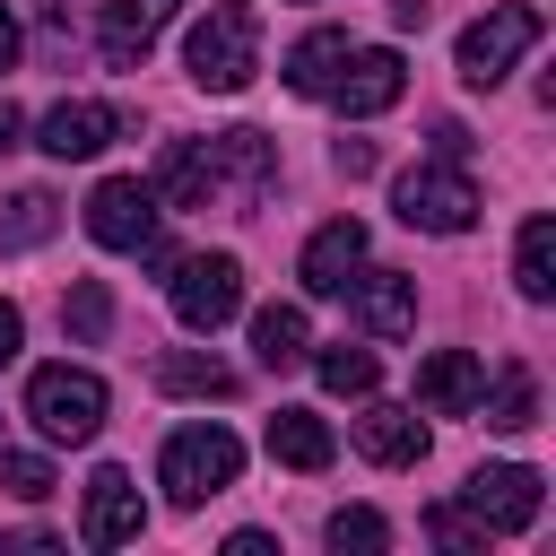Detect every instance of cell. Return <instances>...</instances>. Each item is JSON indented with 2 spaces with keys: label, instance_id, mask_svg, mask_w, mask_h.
<instances>
[{
  "label": "cell",
  "instance_id": "obj_1",
  "mask_svg": "<svg viewBox=\"0 0 556 556\" xmlns=\"http://www.w3.org/2000/svg\"><path fill=\"white\" fill-rule=\"evenodd\" d=\"M182 61H191V87H208V96L252 87V70H261V17L243 0H208V17L191 26Z\"/></svg>",
  "mask_w": 556,
  "mask_h": 556
},
{
  "label": "cell",
  "instance_id": "obj_2",
  "mask_svg": "<svg viewBox=\"0 0 556 556\" xmlns=\"http://www.w3.org/2000/svg\"><path fill=\"white\" fill-rule=\"evenodd\" d=\"M243 478V443L226 434V426H174L165 434V452H156V486L191 513V504H208V495H226Z\"/></svg>",
  "mask_w": 556,
  "mask_h": 556
},
{
  "label": "cell",
  "instance_id": "obj_3",
  "mask_svg": "<svg viewBox=\"0 0 556 556\" xmlns=\"http://www.w3.org/2000/svg\"><path fill=\"white\" fill-rule=\"evenodd\" d=\"M391 208L417 235H469L478 226V182L460 174V156H426V165H408L391 182Z\"/></svg>",
  "mask_w": 556,
  "mask_h": 556
},
{
  "label": "cell",
  "instance_id": "obj_4",
  "mask_svg": "<svg viewBox=\"0 0 556 556\" xmlns=\"http://www.w3.org/2000/svg\"><path fill=\"white\" fill-rule=\"evenodd\" d=\"M26 417L43 443H96L104 426V382L87 365H35L26 374Z\"/></svg>",
  "mask_w": 556,
  "mask_h": 556
},
{
  "label": "cell",
  "instance_id": "obj_5",
  "mask_svg": "<svg viewBox=\"0 0 556 556\" xmlns=\"http://www.w3.org/2000/svg\"><path fill=\"white\" fill-rule=\"evenodd\" d=\"M539 35H547V17H539L530 0H495V9L460 35V78H469V87H504L513 61H521Z\"/></svg>",
  "mask_w": 556,
  "mask_h": 556
},
{
  "label": "cell",
  "instance_id": "obj_6",
  "mask_svg": "<svg viewBox=\"0 0 556 556\" xmlns=\"http://www.w3.org/2000/svg\"><path fill=\"white\" fill-rule=\"evenodd\" d=\"M165 269H174L165 295H174V321H182V330L235 321V304H243V261H235V252H191V261H165Z\"/></svg>",
  "mask_w": 556,
  "mask_h": 556
},
{
  "label": "cell",
  "instance_id": "obj_7",
  "mask_svg": "<svg viewBox=\"0 0 556 556\" xmlns=\"http://www.w3.org/2000/svg\"><path fill=\"white\" fill-rule=\"evenodd\" d=\"M156 191L139 182V174H104L96 191H87V235L104 243V252H148L156 243Z\"/></svg>",
  "mask_w": 556,
  "mask_h": 556
},
{
  "label": "cell",
  "instance_id": "obj_8",
  "mask_svg": "<svg viewBox=\"0 0 556 556\" xmlns=\"http://www.w3.org/2000/svg\"><path fill=\"white\" fill-rule=\"evenodd\" d=\"M400 96H408V61H400L391 43L348 52V61H339V78H330V104H339L348 122H374V113H391Z\"/></svg>",
  "mask_w": 556,
  "mask_h": 556
},
{
  "label": "cell",
  "instance_id": "obj_9",
  "mask_svg": "<svg viewBox=\"0 0 556 556\" xmlns=\"http://www.w3.org/2000/svg\"><path fill=\"white\" fill-rule=\"evenodd\" d=\"M460 504H469L486 530H530V521H539V504H547V478H539V469H521V460H495V469H478V478L460 486Z\"/></svg>",
  "mask_w": 556,
  "mask_h": 556
},
{
  "label": "cell",
  "instance_id": "obj_10",
  "mask_svg": "<svg viewBox=\"0 0 556 556\" xmlns=\"http://www.w3.org/2000/svg\"><path fill=\"white\" fill-rule=\"evenodd\" d=\"M113 139H122V113H113V104H87V96H70V104H52V113L35 122V148H43V156H61V165L104 156Z\"/></svg>",
  "mask_w": 556,
  "mask_h": 556
},
{
  "label": "cell",
  "instance_id": "obj_11",
  "mask_svg": "<svg viewBox=\"0 0 556 556\" xmlns=\"http://www.w3.org/2000/svg\"><path fill=\"white\" fill-rule=\"evenodd\" d=\"M139 530H148V504H139L130 469H96V478H87V521H78V539H87V547H130Z\"/></svg>",
  "mask_w": 556,
  "mask_h": 556
},
{
  "label": "cell",
  "instance_id": "obj_12",
  "mask_svg": "<svg viewBox=\"0 0 556 556\" xmlns=\"http://www.w3.org/2000/svg\"><path fill=\"white\" fill-rule=\"evenodd\" d=\"M356 269H365V226H356V217L313 226V243H304V261H295L304 295H348V278H356Z\"/></svg>",
  "mask_w": 556,
  "mask_h": 556
},
{
  "label": "cell",
  "instance_id": "obj_13",
  "mask_svg": "<svg viewBox=\"0 0 556 556\" xmlns=\"http://www.w3.org/2000/svg\"><path fill=\"white\" fill-rule=\"evenodd\" d=\"M478 391H486V365L469 348H434L417 365V408L426 417H478Z\"/></svg>",
  "mask_w": 556,
  "mask_h": 556
},
{
  "label": "cell",
  "instance_id": "obj_14",
  "mask_svg": "<svg viewBox=\"0 0 556 556\" xmlns=\"http://www.w3.org/2000/svg\"><path fill=\"white\" fill-rule=\"evenodd\" d=\"M348 295H356V330L365 339H408L417 330V278L365 269V278H348Z\"/></svg>",
  "mask_w": 556,
  "mask_h": 556
},
{
  "label": "cell",
  "instance_id": "obj_15",
  "mask_svg": "<svg viewBox=\"0 0 556 556\" xmlns=\"http://www.w3.org/2000/svg\"><path fill=\"white\" fill-rule=\"evenodd\" d=\"M165 17H174V0H104V17H96L104 70H139V61H148V43L165 35Z\"/></svg>",
  "mask_w": 556,
  "mask_h": 556
},
{
  "label": "cell",
  "instance_id": "obj_16",
  "mask_svg": "<svg viewBox=\"0 0 556 556\" xmlns=\"http://www.w3.org/2000/svg\"><path fill=\"white\" fill-rule=\"evenodd\" d=\"M356 452H365L374 469H417V460H426V417H417V408L374 400V408L356 417Z\"/></svg>",
  "mask_w": 556,
  "mask_h": 556
},
{
  "label": "cell",
  "instance_id": "obj_17",
  "mask_svg": "<svg viewBox=\"0 0 556 556\" xmlns=\"http://www.w3.org/2000/svg\"><path fill=\"white\" fill-rule=\"evenodd\" d=\"M156 200H174V208H208L217 200V165H208V148H191V139H165V156H156V182H148Z\"/></svg>",
  "mask_w": 556,
  "mask_h": 556
},
{
  "label": "cell",
  "instance_id": "obj_18",
  "mask_svg": "<svg viewBox=\"0 0 556 556\" xmlns=\"http://www.w3.org/2000/svg\"><path fill=\"white\" fill-rule=\"evenodd\" d=\"M208 165H217V182L235 174V182L261 200L269 174H278V148H269V130H217V139H208Z\"/></svg>",
  "mask_w": 556,
  "mask_h": 556
},
{
  "label": "cell",
  "instance_id": "obj_19",
  "mask_svg": "<svg viewBox=\"0 0 556 556\" xmlns=\"http://www.w3.org/2000/svg\"><path fill=\"white\" fill-rule=\"evenodd\" d=\"M156 391H174V400H235V365H217L200 348H165L156 356Z\"/></svg>",
  "mask_w": 556,
  "mask_h": 556
},
{
  "label": "cell",
  "instance_id": "obj_20",
  "mask_svg": "<svg viewBox=\"0 0 556 556\" xmlns=\"http://www.w3.org/2000/svg\"><path fill=\"white\" fill-rule=\"evenodd\" d=\"M330 452H339V434H330L313 408H278V417H269V460H287V469H330Z\"/></svg>",
  "mask_w": 556,
  "mask_h": 556
},
{
  "label": "cell",
  "instance_id": "obj_21",
  "mask_svg": "<svg viewBox=\"0 0 556 556\" xmlns=\"http://www.w3.org/2000/svg\"><path fill=\"white\" fill-rule=\"evenodd\" d=\"M513 287L530 304L556 295V217H521V235H513Z\"/></svg>",
  "mask_w": 556,
  "mask_h": 556
},
{
  "label": "cell",
  "instance_id": "obj_22",
  "mask_svg": "<svg viewBox=\"0 0 556 556\" xmlns=\"http://www.w3.org/2000/svg\"><path fill=\"white\" fill-rule=\"evenodd\" d=\"M252 356H261L269 374L304 365V356H313V330H304V313H295V304H261V313H252Z\"/></svg>",
  "mask_w": 556,
  "mask_h": 556
},
{
  "label": "cell",
  "instance_id": "obj_23",
  "mask_svg": "<svg viewBox=\"0 0 556 556\" xmlns=\"http://www.w3.org/2000/svg\"><path fill=\"white\" fill-rule=\"evenodd\" d=\"M348 52H356V43H348L339 26H313V35L287 52V87H295V96H330V78H339Z\"/></svg>",
  "mask_w": 556,
  "mask_h": 556
},
{
  "label": "cell",
  "instance_id": "obj_24",
  "mask_svg": "<svg viewBox=\"0 0 556 556\" xmlns=\"http://www.w3.org/2000/svg\"><path fill=\"white\" fill-rule=\"evenodd\" d=\"M478 408H486V426H495V434L539 426V382H530V365H504V374H495V391H478Z\"/></svg>",
  "mask_w": 556,
  "mask_h": 556
},
{
  "label": "cell",
  "instance_id": "obj_25",
  "mask_svg": "<svg viewBox=\"0 0 556 556\" xmlns=\"http://www.w3.org/2000/svg\"><path fill=\"white\" fill-rule=\"evenodd\" d=\"M313 374H321V391H339V400H374V382H382V365H374V348H321L313 356Z\"/></svg>",
  "mask_w": 556,
  "mask_h": 556
},
{
  "label": "cell",
  "instance_id": "obj_26",
  "mask_svg": "<svg viewBox=\"0 0 556 556\" xmlns=\"http://www.w3.org/2000/svg\"><path fill=\"white\" fill-rule=\"evenodd\" d=\"M52 226H61V200H52V191H9V200H0V243H9V252L43 243Z\"/></svg>",
  "mask_w": 556,
  "mask_h": 556
},
{
  "label": "cell",
  "instance_id": "obj_27",
  "mask_svg": "<svg viewBox=\"0 0 556 556\" xmlns=\"http://www.w3.org/2000/svg\"><path fill=\"white\" fill-rule=\"evenodd\" d=\"M61 330H70L78 348H96V339L113 330V295H104V278H78V287L61 295Z\"/></svg>",
  "mask_w": 556,
  "mask_h": 556
},
{
  "label": "cell",
  "instance_id": "obj_28",
  "mask_svg": "<svg viewBox=\"0 0 556 556\" xmlns=\"http://www.w3.org/2000/svg\"><path fill=\"white\" fill-rule=\"evenodd\" d=\"M321 539H330L339 556H348V547H356V556H382V547H391V521H382L374 504H339V513L321 521Z\"/></svg>",
  "mask_w": 556,
  "mask_h": 556
},
{
  "label": "cell",
  "instance_id": "obj_29",
  "mask_svg": "<svg viewBox=\"0 0 556 556\" xmlns=\"http://www.w3.org/2000/svg\"><path fill=\"white\" fill-rule=\"evenodd\" d=\"M426 539H434V547H452V556H478L495 530H486L469 504H434V513H426Z\"/></svg>",
  "mask_w": 556,
  "mask_h": 556
},
{
  "label": "cell",
  "instance_id": "obj_30",
  "mask_svg": "<svg viewBox=\"0 0 556 556\" xmlns=\"http://www.w3.org/2000/svg\"><path fill=\"white\" fill-rule=\"evenodd\" d=\"M0 486H9L17 504H43L61 478H52V460H43V452H0Z\"/></svg>",
  "mask_w": 556,
  "mask_h": 556
},
{
  "label": "cell",
  "instance_id": "obj_31",
  "mask_svg": "<svg viewBox=\"0 0 556 556\" xmlns=\"http://www.w3.org/2000/svg\"><path fill=\"white\" fill-rule=\"evenodd\" d=\"M17 348H26V321H17V304L0 295V365H17Z\"/></svg>",
  "mask_w": 556,
  "mask_h": 556
},
{
  "label": "cell",
  "instance_id": "obj_32",
  "mask_svg": "<svg viewBox=\"0 0 556 556\" xmlns=\"http://www.w3.org/2000/svg\"><path fill=\"white\" fill-rule=\"evenodd\" d=\"M339 174H348V182L374 174V139H339Z\"/></svg>",
  "mask_w": 556,
  "mask_h": 556
},
{
  "label": "cell",
  "instance_id": "obj_33",
  "mask_svg": "<svg viewBox=\"0 0 556 556\" xmlns=\"http://www.w3.org/2000/svg\"><path fill=\"white\" fill-rule=\"evenodd\" d=\"M9 148H26V113L0 96V156H9Z\"/></svg>",
  "mask_w": 556,
  "mask_h": 556
},
{
  "label": "cell",
  "instance_id": "obj_34",
  "mask_svg": "<svg viewBox=\"0 0 556 556\" xmlns=\"http://www.w3.org/2000/svg\"><path fill=\"white\" fill-rule=\"evenodd\" d=\"M0 70H17V17H9V0H0Z\"/></svg>",
  "mask_w": 556,
  "mask_h": 556
}]
</instances>
